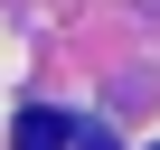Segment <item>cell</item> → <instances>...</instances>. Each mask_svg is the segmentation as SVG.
I'll return each mask as SVG.
<instances>
[{
    "label": "cell",
    "instance_id": "obj_1",
    "mask_svg": "<svg viewBox=\"0 0 160 150\" xmlns=\"http://www.w3.org/2000/svg\"><path fill=\"white\" fill-rule=\"evenodd\" d=\"M10 150H75V122L38 103V113H19V131H10Z\"/></svg>",
    "mask_w": 160,
    "mask_h": 150
},
{
    "label": "cell",
    "instance_id": "obj_2",
    "mask_svg": "<svg viewBox=\"0 0 160 150\" xmlns=\"http://www.w3.org/2000/svg\"><path fill=\"white\" fill-rule=\"evenodd\" d=\"M151 150H160V141H151Z\"/></svg>",
    "mask_w": 160,
    "mask_h": 150
}]
</instances>
